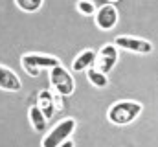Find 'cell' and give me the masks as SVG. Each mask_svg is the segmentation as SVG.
<instances>
[{"mask_svg":"<svg viewBox=\"0 0 158 147\" xmlns=\"http://www.w3.org/2000/svg\"><path fill=\"white\" fill-rule=\"evenodd\" d=\"M76 7H77V11L81 13V15H86V17L96 15V6H94L92 0H77Z\"/></svg>","mask_w":158,"mask_h":147,"instance_id":"obj_14","label":"cell"},{"mask_svg":"<svg viewBox=\"0 0 158 147\" xmlns=\"http://www.w3.org/2000/svg\"><path fill=\"white\" fill-rule=\"evenodd\" d=\"M116 63H118V46L112 42V44L101 46V50L98 52L94 68H98L99 72H103L105 75H107V74L116 66Z\"/></svg>","mask_w":158,"mask_h":147,"instance_id":"obj_5","label":"cell"},{"mask_svg":"<svg viewBox=\"0 0 158 147\" xmlns=\"http://www.w3.org/2000/svg\"><path fill=\"white\" fill-rule=\"evenodd\" d=\"M50 85L53 86L55 94H59V96H72L76 90V81L72 77V74L63 65L50 70Z\"/></svg>","mask_w":158,"mask_h":147,"instance_id":"obj_4","label":"cell"},{"mask_svg":"<svg viewBox=\"0 0 158 147\" xmlns=\"http://www.w3.org/2000/svg\"><path fill=\"white\" fill-rule=\"evenodd\" d=\"M86 77H88V81H90L96 88H107V86H109V77L103 72H99L98 68H94V66L86 70Z\"/></svg>","mask_w":158,"mask_h":147,"instance_id":"obj_12","label":"cell"},{"mask_svg":"<svg viewBox=\"0 0 158 147\" xmlns=\"http://www.w3.org/2000/svg\"><path fill=\"white\" fill-rule=\"evenodd\" d=\"M109 2H116V0H109Z\"/></svg>","mask_w":158,"mask_h":147,"instance_id":"obj_17","label":"cell"},{"mask_svg":"<svg viewBox=\"0 0 158 147\" xmlns=\"http://www.w3.org/2000/svg\"><path fill=\"white\" fill-rule=\"evenodd\" d=\"M42 2L44 0H15L17 7L20 11H24V13H35V11H39Z\"/></svg>","mask_w":158,"mask_h":147,"instance_id":"obj_13","label":"cell"},{"mask_svg":"<svg viewBox=\"0 0 158 147\" xmlns=\"http://www.w3.org/2000/svg\"><path fill=\"white\" fill-rule=\"evenodd\" d=\"M53 103H55V109L61 110L63 109V96H59V94L53 92Z\"/></svg>","mask_w":158,"mask_h":147,"instance_id":"obj_15","label":"cell"},{"mask_svg":"<svg viewBox=\"0 0 158 147\" xmlns=\"http://www.w3.org/2000/svg\"><path fill=\"white\" fill-rule=\"evenodd\" d=\"M28 116H30V123H31V127H33L37 132H44V131H46V123H48V120H46V116L42 114V110L39 109V105H31L30 110H28Z\"/></svg>","mask_w":158,"mask_h":147,"instance_id":"obj_11","label":"cell"},{"mask_svg":"<svg viewBox=\"0 0 158 147\" xmlns=\"http://www.w3.org/2000/svg\"><path fill=\"white\" fill-rule=\"evenodd\" d=\"M20 65L24 68V72L30 74L31 77H37L40 74V68H55L59 66V59L53 57V55H42V53H24L20 57Z\"/></svg>","mask_w":158,"mask_h":147,"instance_id":"obj_2","label":"cell"},{"mask_svg":"<svg viewBox=\"0 0 158 147\" xmlns=\"http://www.w3.org/2000/svg\"><path fill=\"white\" fill-rule=\"evenodd\" d=\"M0 88L6 92H19L22 88L19 75L13 70H9L7 66H2V65H0Z\"/></svg>","mask_w":158,"mask_h":147,"instance_id":"obj_8","label":"cell"},{"mask_svg":"<svg viewBox=\"0 0 158 147\" xmlns=\"http://www.w3.org/2000/svg\"><path fill=\"white\" fill-rule=\"evenodd\" d=\"M142 103L132 99H121L112 103L107 110V118L114 125H129L142 114Z\"/></svg>","mask_w":158,"mask_h":147,"instance_id":"obj_1","label":"cell"},{"mask_svg":"<svg viewBox=\"0 0 158 147\" xmlns=\"http://www.w3.org/2000/svg\"><path fill=\"white\" fill-rule=\"evenodd\" d=\"M59 147H74V142H72V140H66L64 144H61Z\"/></svg>","mask_w":158,"mask_h":147,"instance_id":"obj_16","label":"cell"},{"mask_svg":"<svg viewBox=\"0 0 158 147\" xmlns=\"http://www.w3.org/2000/svg\"><path fill=\"white\" fill-rule=\"evenodd\" d=\"M118 19H119V15H118V9H116L114 4H105V6H101V7L96 11V15H94L96 26H98L99 30H103V32H109V30L116 28Z\"/></svg>","mask_w":158,"mask_h":147,"instance_id":"obj_6","label":"cell"},{"mask_svg":"<svg viewBox=\"0 0 158 147\" xmlns=\"http://www.w3.org/2000/svg\"><path fill=\"white\" fill-rule=\"evenodd\" d=\"M114 44L127 50V52H134V53H151L153 52V44L145 39H138V37H131V35H118L114 39Z\"/></svg>","mask_w":158,"mask_h":147,"instance_id":"obj_7","label":"cell"},{"mask_svg":"<svg viewBox=\"0 0 158 147\" xmlns=\"http://www.w3.org/2000/svg\"><path fill=\"white\" fill-rule=\"evenodd\" d=\"M96 57H98V53H96L92 48H90V50H83L77 57L74 59L72 70H74V72H83V70L92 68V66L96 65Z\"/></svg>","mask_w":158,"mask_h":147,"instance_id":"obj_9","label":"cell"},{"mask_svg":"<svg viewBox=\"0 0 158 147\" xmlns=\"http://www.w3.org/2000/svg\"><path fill=\"white\" fill-rule=\"evenodd\" d=\"M76 131V120L74 118H66L63 121H59L50 132H46V136L42 138V147H59L64 144L66 140H70L72 132Z\"/></svg>","mask_w":158,"mask_h":147,"instance_id":"obj_3","label":"cell"},{"mask_svg":"<svg viewBox=\"0 0 158 147\" xmlns=\"http://www.w3.org/2000/svg\"><path fill=\"white\" fill-rule=\"evenodd\" d=\"M37 105H39V109L42 110V114L46 116V120H50V118L53 116V112L57 110L55 109V103H53V92L42 88L39 94H37Z\"/></svg>","mask_w":158,"mask_h":147,"instance_id":"obj_10","label":"cell"}]
</instances>
